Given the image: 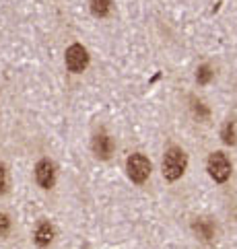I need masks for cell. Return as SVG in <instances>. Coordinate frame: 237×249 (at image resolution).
<instances>
[{"instance_id": "obj_1", "label": "cell", "mask_w": 237, "mask_h": 249, "mask_svg": "<svg viewBox=\"0 0 237 249\" xmlns=\"http://www.w3.org/2000/svg\"><path fill=\"white\" fill-rule=\"evenodd\" d=\"M186 165H188L186 153L178 146H171L167 153H165V159H163V177L167 181L180 179L183 175V171H186Z\"/></svg>"}, {"instance_id": "obj_2", "label": "cell", "mask_w": 237, "mask_h": 249, "mask_svg": "<svg viewBox=\"0 0 237 249\" xmlns=\"http://www.w3.org/2000/svg\"><path fill=\"white\" fill-rule=\"evenodd\" d=\"M126 171L134 183H145L148 179V175H151V161L140 153L130 155L126 161Z\"/></svg>"}, {"instance_id": "obj_3", "label": "cell", "mask_w": 237, "mask_h": 249, "mask_svg": "<svg viewBox=\"0 0 237 249\" xmlns=\"http://www.w3.org/2000/svg\"><path fill=\"white\" fill-rule=\"evenodd\" d=\"M208 173L219 183H225L227 179H229L231 163H229V159H227V155H223V153H213L210 155L208 157Z\"/></svg>"}, {"instance_id": "obj_4", "label": "cell", "mask_w": 237, "mask_h": 249, "mask_svg": "<svg viewBox=\"0 0 237 249\" xmlns=\"http://www.w3.org/2000/svg\"><path fill=\"white\" fill-rule=\"evenodd\" d=\"M66 68L70 72H83V70L89 66V54L87 50L81 46V43H73L68 50H66Z\"/></svg>"}, {"instance_id": "obj_5", "label": "cell", "mask_w": 237, "mask_h": 249, "mask_svg": "<svg viewBox=\"0 0 237 249\" xmlns=\"http://www.w3.org/2000/svg\"><path fill=\"white\" fill-rule=\"evenodd\" d=\"M35 179L37 183L41 185L43 190H50L54 188V181H56V171H54V165H52L48 159H43V161L37 163L35 167Z\"/></svg>"}, {"instance_id": "obj_6", "label": "cell", "mask_w": 237, "mask_h": 249, "mask_svg": "<svg viewBox=\"0 0 237 249\" xmlns=\"http://www.w3.org/2000/svg\"><path fill=\"white\" fill-rule=\"evenodd\" d=\"M93 150L99 159H109L113 153V140L105 132H97L93 138Z\"/></svg>"}, {"instance_id": "obj_7", "label": "cell", "mask_w": 237, "mask_h": 249, "mask_svg": "<svg viewBox=\"0 0 237 249\" xmlns=\"http://www.w3.org/2000/svg\"><path fill=\"white\" fill-rule=\"evenodd\" d=\"M192 227H194L196 235H198L200 239H204V241H210V239L215 237V225H213L210 220H206V218H198Z\"/></svg>"}, {"instance_id": "obj_8", "label": "cell", "mask_w": 237, "mask_h": 249, "mask_svg": "<svg viewBox=\"0 0 237 249\" xmlns=\"http://www.w3.org/2000/svg\"><path fill=\"white\" fill-rule=\"evenodd\" d=\"M52 239H54V229H52L50 222H41L35 231V243L37 245H48Z\"/></svg>"}, {"instance_id": "obj_9", "label": "cell", "mask_w": 237, "mask_h": 249, "mask_svg": "<svg viewBox=\"0 0 237 249\" xmlns=\"http://www.w3.org/2000/svg\"><path fill=\"white\" fill-rule=\"evenodd\" d=\"M111 11V0H91V13L95 17H108Z\"/></svg>"}, {"instance_id": "obj_10", "label": "cell", "mask_w": 237, "mask_h": 249, "mask_svg": "<svg viewBox=\"0 0 237 249\" xmlns=\"http://www.w3.org/2000/svg\"><path fill=\"white\" fill-rule=\"evenodd\" d=\"M223 140H225V144H235V142H237V122L235 120H229L225 124Z\"/></svg>"}, {"instance_id": "obj_11", "label": "cell", "mask_w": 237, "mask_h": 249, "mask_svg": "<svg viewBox=\"0 0 237 249\" xmlns=\"http://www.w3.org/2000/svg\"><path fill=\"white\" fill-rule=\"evenodd\" d=\"M213 68H210L208 64H202L198 70H196V81H198V85H208L210 83V78H213Z\"/></svg>"}, {"instance_id": "obj_12", "label": "cell", "mask_w": 237, "mask_h": 249, "mask_svg": "<svg viewBox=\"0 0 237 249\" xmlns=\"http://www.w3.org/2000/svg\"><path fill=\"white\" fill-rule=\"evenodd\" d=\"M192 111H194V115H196L198 120H206V118H208V109L204 107V103H202V101L192 99Z\"/></svg>"}, {"instance_id": "obj_13", "label": "cell", "mask_w": 237, "mask_h": 249, "mask_svg": "<svg viewBox=\"0 0 237 249\" xmlns=\"http://www.w3.org/2000/svg\"><path fill=\"white\" fill-rule=\"evenodd\" d=\"M8 229H11V218L6 214H0V235H4Z\"/></svg>"}, {"instance_id": "obj_14", "label": "cell", "mask_w": 237, "mask_h": 249, "mask_svg": "<svg viewBox=\"0 0 237 249\" xmlns=\"http://www.w3.org/2000/svg\"><path fill=\"white\" fill-rule=\"evenodd\" d=\"M4 188H6V171H4V167L0 165V194L4 192Z\"/></svg>"}]
</instances>
